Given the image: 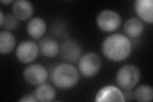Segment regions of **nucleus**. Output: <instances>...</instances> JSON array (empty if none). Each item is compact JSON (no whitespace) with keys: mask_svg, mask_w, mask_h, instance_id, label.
<instances>
[{"mask_svg":"<svg viewBox=\"0 0 153 102\" xmlns=\"http://www.w3.org/2000/svg\"><path fill=\"white\" fill-rule=\"evenodd\" d=\"M131 43L129 38L121 33H115L104 40L102 52L107 59L121 61L126 59L131 52Z\"/></svg>","mask_w":153,"mask_h":102,"instance_id":"obj_1","label":"nucleus"},{"mask_svg":"<svg viewBox=\"0 0 153 102\" xmlns=\"http://www.w3.org/2000/svg\"><path fill=\"white\" fill-rule=\"evenodd\" d=\"M79 73L76 68L68 63L57 65L52 72V83L57 88L68 89L72 88L79 80Z\"/></svg>","mask_w":153,"mask_h":102,"instance_id":"obj_2","label":"nucleus"},{"mask_svg":"<svg viewBox=\"0 0 153 102\" xmlns=\"http://www.w3.org/2000/svg\"><path fill=\"white\" fill-rule=\"evenodd\" d=\"M140 78V72L133 65H126L121 67L117 73L116 82L117 85L124 90H131L138 83Z\"/></svg>","mask_w":153,"mask_h":102,"instance_id":"obj_3","label":"nucleus"},{"mask_svg":"<svg viewBox=\"0 0 153 102\" xmlns=\"http://www.w3.org/2000/svg\"><path fill=\"white\" fill-rule=\"evenodd\" d=\"M79 71L85 78H91L97 75L101 69L102 61L94 52H89L81 56L79 60Z\"/></svg>","mask_w":153,"mask_h":102,"instance_id":"obj_4","label":"nucleus"},{"mask_svg":"<svg viewBox=\"0 0 153 102\" xmlns=\"http://www.w3.org/2000/svg\"><path fill=\"white\" fill-rule=\"evenodd\" d=\"M122 22L119 14L112 10L100 12L97 17V23L100 30L105 32H112L120 27Z\"/></svg>","mask_w":153,"mask_h":102,"instance_id":"obj_5","label":"nucleus"},{"mask_svg":"<svg viewBox=\"0 0 153 102\" xmlns=\"http://www.w3.org/2000/svg\"><path fill=\"white\" fill-rule=\"evenodd\" d=\"M23 76L28 84L40 85L47 79L48 71L44 66L36 63L27 66L24 70Z\"/></svg>","mask_w":153,"mask_h":102,"instance_id":"obj_6","label":"nucleus"},{"mask_svg":"<svg viewBox=\"0 0 153 102\" xmlns=\"http://www.w3.org/2000/svg\"><path fill=\"white\" fill-rule=\"evenodd\" d=\"M61 57L70 63H75L82 56V49L79 43L73 40H66L62 42L59 48Z\"/></svg>","mask_w":153,"mask_h":102,"instance_id":"obj_7","label":"nucleus"},{"mask_svg":"<svg viewBox=\"0 0 153 102\" xmlns=\"http://www.w3.org/2000/svg\"><path fill=\"white\" fill-rule=\"evenodd\" d=\"M38 51L39 48L36 43L30 40L24 41L17 48L16 56L19 61L27 64L36 59Z\"/></svg>","mask_w":153,"mask_h":102,"instance_id":"obj_8","label":"nucleus"},{"mask_svg":"<svg viewBox=\"0 0 153 102\" xmlns=\"http://www.w3.org/2000/svg\"><path fill=\"white\" fill-rule=\"evenodd\" d=\"M95 101L97 102H124L125 98H124L123 93L117 87L109 85L103 87L98 92L95 97Z\"/></svg>","mask_w":153,"mask_h":102,"instance_id":"obj_9","label":"nucleus"},{"mask_svg":"<svg viewBox=\"0 0 153 102\" xmlns=\"http://www.w3.org/2000/svg\"><path fill=\"white\" fill-rule=\"evenodd\" d=\"M135 12L142 20L147 23L153 22L152 0H136L134 3Z\"/></svg>","mask_w":153,"mask_h":102,"instance_id":"obj_10","label":"nucleus"},{"mask_svg":"<svg viewBox=\"0 0 153 102\" xmlns=\"http://www.w3.org/2000/svg\"><path fill=\"white\" fill-rule=\"evenodd\" d=\"M12 10L13 15L21 21H26L30 19L34 12L32 3L27 0H18L15 1Z\"/></svg>","mask_w":153,"mask_h":102,"instance_id":"obj_11","label":"nucleus"},{"mask_svg":"<svg viewBox=\"0 0 153 102\" xmlns=\"http://www.w3.org/2000/svg\"><path fill=\"white\" fill-rule=\"evenodd\" d=\"M38 48L41 54L49 58L56 56L59 52V46L57 42L51 37H44L38 43Z\"/></svg>","mask_w":153,"mask_h":102,"instance_id":"obj_12","label":"nucleus"},{"mask_svg":"<svg viewBox=\"0 0 153 102\" xmlns=\"http://www.w3.org/2000/svg\"><path fill=\"white\" fill-rule=\"evenodd\" d=\"M47 25L45 21L41 17H35L29 21L27 31L33 39H39L46 31Z\"/></svg>","mask_w":153,"mask_h":102,"instance_id":"obj_13","label":"nucleus"},{"mask_svg":"<svg viewBox=\"0 0 153 102\" xmlns=\"http://www.w3.org/2000/svg\"><path fill=\"white\" fill-rule=\"evenodd\" d=\"M16 43V38L11 32L3 31L0 33V52L2 54H6L12 51Z\"/></svg>","mask_w":153,"mask_h":102,"instance_id":"obj_14","label":"nucleus"},{"mask_svg":"<svg viewBox=\"0 0 153 102\" xmlns=\"http://www.w3.org/2000/svg\"><path fill=\"white\" fill-rule=\"evenodd\" d=\"M143 24L137 18L132 17L128 19L124 24V30L126 35L131 37H137L140 35L143 31Z\"/></svg>","mask_w":153,"mask_h":102,"instance_id":"obj_15","label":"nucleus"},{"mask_svg":"<svg viewBox=\"0 0 153 102\" xmlns=\"http://www.w3.org/2000/svg\"><path fill=\"white\" fill-rule=\"evenodd\" d=\"M35 95L39 101H51L55 98L56 91L51 85L43 83L37 87Z\"/></svg>","mask_w":153,"mask_h":102,"instance_id":"obj_16","label":"nucleus"},{"mask_svg":"<svg viewBox=\"0 0 153 102\" xmlns=\"http://www.w3.org/2000/svg\"><path fill=\"white\" fill-rule=\"evenodd\" d=\"M133 95L138 101H151L153 98V90L149 85H141L135 90Z\"/></svg>","mask_w":153,"mask_h":102,"instance_id":"obj_17","label":"nucleus"},{"mask_svg":"<svg viewBox=\"0 0 153 102\" xmlns=\"http://www.w3.org/2000/svg\"><path fill=\"white\" fill-rule=\"evenodd\" d=\"M18 20L19 19L13 14L8 13L4 16V21L2 26L8 30H14L19 26Z\"/></svg>","mask_w":153,"mask_h":102,"instance_id":"obj_18","label":"nucleus"},{"mask_svg":"<svg viewBox=\"0 0 153 102\" xmlns=\"http://www.w3.org/2000/svg\"><path fill=\"white\" fill-rule=\"evenodd\" d=\"M37 99L36 98L35 95H27L25 96H23L21 99H20L19 100V101H37Z\"/></svg>","mask_w":153,"mask_h":102,"instance_id":"obj_19","label":"nucleus"},{"mask_svg":"<svg viewBox=\"0 0 153 102\" xmlns=\"http://www.w3.org/2000/svg\"><path fill=\"white\" fill-rule=\"evenodd\" d=\"M126 91H124L125 93H123L124 96V98H125V101L126 100H132L133 98L134 97L133 93H132L131 91H129V90H126Z\"/></svg>","mask_w":153,"mask_h":102,"instance_id":"obj_20","label":"nucleus"},{"mask_svg":"<svg viewBox=\"0 0 153 102\" xmlns=\"http://www.w3.org/2000/svg\"><path fill=\"white\" fill-rule=\"evenodd\" d=\"M0 17H1V19H0V26L2 27L4 21V16L3 15L2 10H0Z\"/></svg>","mask_w":153,"mask_h":102,"instance_id":"obj_21","label":"nucleus"},{"mask_svg":"<svg viewBox=\"0 0 153 102\" xmlns=\"http://www.w3.org/2000/svg\"><path fill=\"white\" fill-rule=\"evenodd\" d=\"M15 1H13V0H5V1H3V0H1V3H3V4H10L12 3H14Z\"/></svg>","mask_w":153,"mask_h":102,"instance_id":"obj_22","label":"nucleus"}]
</instances>
